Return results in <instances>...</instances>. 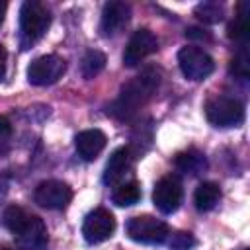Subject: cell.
Returning a JSON list of instances; mask_svg holds the SVG:
<instances>
[{
  "mask_svg": "<svg viewBox=\"0 0 250 250\" xmlns=\"http://www.w3.org/2000/svg\"><path fill=\"white\" fill-rule=\"evenodd\" d=\"M160 84V70L154 66H146L139 76L123 84L119 96L109 107V113L117 119H131L156 92Z\"/></svg>",
  "mask_w": 250,
  "mask_h": 250,
  "instance_id": "1",
  "label": "cell"
},
{
  "mask_svg": "<svg viewBox=\"0 0 250 250\" xmlns=\"http://www.w3.org/2000/svg\"><path fill=\"white\" fill-rule=\"evenodd\" d=\"M4 225L14 234L16 244L21 250H47L49 232L39 217L18 205H10L4 211Z\"/></svg>",
  "mask_w": 250,
  "mask_h": 250,
  "instance_id": "2",
  "label": "cell"
},
{
  "mask_svg": "<svg viewBox=\"0 0 250 250\" xmlns=\"http://www.w3.org/2000/svg\"><path fill=\"white\" fill-rule=\"evenodd\" d=\"M51 25V14L45 4L37 0H27L20 10V29H21V47L27 49L39 41Z\"/></svg>",
  "mask_w": 250,
  "mask_h": 250,
  "instance_id": "3",
  "label": "cell"
},
{
  "mask_svg": "<svg viewBox=\"0 0 250 250\" xmlns=\"http://www.w3.org/2000/svg\"><path fill=\"white\" fill-rule=\"evenodd\" d=\"M205 117L215 127H238L244 121V105L230 96H213L205 104Z\"/></svg>",
  "mask_w": 250,
  "mask_h": 250,
  "instance_id": "4",
  "label": "cell"
},
{
  "mask_svg": "<svg viewBox=\"0 0 250 250\" xmlns=\"http://www.w3.org/2000/svg\"><path fill=\"white\" fill-rule=\"evenodd\" d=\"M125 232L131 240L141 244H162L168 238L170 229L164 221L152 215H137L127 221Z\"/></svg>",
  "mask_w": 250,
  "mask_h": 250,
  "instance_id": "5",
  "label": "cell"
},
{
  "mask_svg": "<svg viewBox=\"0 0 250 250\" xmlns=\"http://www.w3.org/2000/svg\"><path fill=\"white\" fill-rule=\"evenodd\" d=\"M178 64L182 74L188 80L199 82L205 80L213 70H215V61L209 53H205L203 49L195 47V45H186L180 49L178 53Z\"/></svg>",
  "mask_w": 250,
  "mask_h": 250,
  "instance_id": "6",
  "label": "cell"
},
{
  "mask_svg": "<svg viewBox=\"0 0 250 250\" xmlns=\"http://www.w3.org/2000/svg\"><path fill=\"white\" fill-rule=\"evenodd\" d=\"M33 201L43 209L61 211L66 209L68 203L72 201V189L68 184L61 180H45L35 188Z\"/></svg>",
  "mask_w": 250,
  "mask_h": 250,
  "instance_id": "7",
  "label": "cell"
},
{
  "mask_svg": "<svg viewBox=\"0 0 250 250\" xmlns=\"http://www.w3.org/2000/svg\"><path fill=\"white\" fill-rule=\"evenodd\" d=\"M66 70V62L59 55H43L37 57L27 66V80L33 86H49L55 84L59 78H62Z\"/></svg>",
  "mask_w": 250,
  "mask_h": 250,
  "instance_id": "8",
  "label": "cell"
},
{
  "mask_svg": "<svg viewBox=\"0 0 250 250\" xmlns=\"http://www.w3.org/2000/svg\"><path fill=\"white\" fill-rule=\"evenodd\" d=\"M156 49H158V39H156V35H154L150 29L141 27V29H137V31L129 37V41H127V45H125V51H123V64L129 66V68H133V66L141 64V61H145L148 55H152Z\"/></svg>",
  "mask_w": 250,
  "mask_h": 250,
  "instance_id": "9",
  "label": "cell"
},
{
  "mask_svg": "<svg viewBox=\"0 0 250 250\" xmlns=\"http://www.w3.org/2000/svg\"><path fill=\"white\" fill-rule=\"evenodd\" d=\"M113 232H115V217L107 209L98 207L86 215L84 225H82V234H84L86 242L100 244V242L111 238Z\"/></svg>",
  "mask_w": 250,
  "mask_h": 250,
  "instance_id": "10",
  "label": "cell"
},
{
  "mask_svg": "<svg viewBox=\"0 0 250 250\" xmlns=\"http://www.w3.org/2000/svg\"><path fill=\"white\" fill-rule=\"evenodd\" d=\"M184 197V189H182V182L176 176H164L156 182L154 191H152V201L156 205V209L164 215L174 213Z\"/></svg>",
  "mask_w": 250,
  "mask_h": 250,
  "instance_id": "11",
  "label": "cell"
},
{
  "mask_svg": "<svg viewBox=\"0 0 250 250\" xmlns=\"http://www.w3.org/2000/svg\"><path fill=\"white\" fill-rule=\"evenodd\" d=\"M129 18H131V6L127 2H119V0L107 2L102 10L100 29L105 37L115 35V33H119V29L123 25H127Z\"/></svg>",
  "mask_w": 250,
  "mask_h": 250,
  "instance_id": "12",
  "label": "cell"
},
{
  "mask_svg": "<svg viewBox=\"0 0 250 250\" xmlns=\"http://www.w3.org/2000/svg\"><path fill=\"white\" fill-rule=\"evenodd\" d=\"M133 164V154L129 146H119L111 152L105 170H104V184L105 186H119L123 178L129 174Z\"/></svg>",
  "mask_w": 250,
  "mask_h": 250,
  "instance_id": "13",
  "label": "cell"
},
{
  "mask_svg": "<svg viewBox=\"0 0 250 250\" xmlns=\"http://www.w3.org/2000/svg\"><path fill=\"white\" fill-rule=\"evenodd\" d=\"M105 143H107V137L100 129H84L74 137L76 152L86 162L96 160L100 156V152L105 148Z\"/></svg>",
  "mask_w": 250,
  "mask_h": 250,
  "instance_id": "14",
  "label": "cell"
},
{
  "mask_svg": "<svg viewBox=\"0 0 250 250\" xmlns=\"http://www.w3.org/2000/svg\"><path fill=\"white\" fill-rule=\"evenodd\" d=\"M221 199V188L215 182H201L195 188L193 193V203L197 207V211H211Z\"/></svg>",
  "mask_w": 250,
  "mask_h": 250,
  "instance_id": "15",
  "label": "cell"
},
{
  "mask_svg": "<svg viewBox=\"0 0 250 250\" xmlns=\"http://www.w3.org/2000/svg\"><path fill=\"white\" fill-rule=\"evenodd\" d=\"M248 10H250V6L246 2L238 4V14L234 16V20L229 23V29H227L230 39L240 41V43L248 41V37H250V21H248L250 14H248Z\"/></svg>",
  "mask_w": 250,
  "mask_h": 250,
  "instance_id": "16",
  "label": "cell"
},
{
  "mask_svg": "<svg viewBox=\"0 0 250 250\" xmlns=\"http://www.w3.org/2000/svg\"><path fill=\"white\" fill-rule=\"evenodd\" d=\"M176 168H180L186 174L197 176L199 172H203L207 168V160L199 150H186V152H178L174 158Z\"/></svg>",
  "mask_w": 250,
  "mask_h": 250,
  "instance_id": "17",
  "label": "cell"
},
{
  "mask_svg": "<svg viewBox=\"0 0 250 250\" xmlns=\"http://www.w3.org/2000/svg\"><path fill=\"white\" fill-rule=\"evenodd\" d=\"M141 199V186L133 180V182H121L113 193H111V201L117 207H131L135 203H139Z\"/></svg>",
  "mask_w": 250,
  "mask_h": 250,
  "instance_id": "18",
  "label": "cell"
},
{
  "mask_svg": "<svg viewBox=\"0 0 250 250\" xmlns=\"http://www.w3.org/2000/svg\"><path fill=\"white\" fill-rule=\"evenodd\" d=\"M105 62H107V59H105V55H104L102 51H98V49L86 51V55L82 57V64H80L82 76H84L86 80H92L94 76H98V74L104 70Z\"/></svg>",
  "mask_w": 250,
  "mask_h": 250,
  "instance_id": "19",
  "label": "cell"
},
{
  "mask_svg": "<svg viewBox=\"0 0 250 250\" xmlns=\"http://www.w3.org/2000/svg\"><path fill=\"white\" fill-rule=\"evenodd\" d=\"M193 14L197 16V20H201L203 23H219L225 16V8L217 2H201L195 6Z\"/></svg>",
  "mask_w": 250,
  "mask_h": 250,
  "instance_id": "20",
  "label": "cell"
},
{
  "mask_svg": "<svg viewBox=\"0 0 250 250\" xmlns=\"http://www.w3.org/2000/svg\"><path fill=\"white\" fill-rule=\"evenodd\" d=\"M168 236H170L168 246L172 250H189L195 244V238L189 232H174V234H168Z\"/></svg>",
  "mask_w": 250,
  "mask_h": 250,
  "instance_id": "21",
  "label": "cell"
},
{
  "mask_svg": "<svg viewBox=\"0 0 250 250\" xmlns=\"http://www.w3.org/2000/svg\"><path fill=\"white\" fill-rule=\"evenodd\" d=\"M10 139H12V123L0 115V156H4L10 150Z\"/></svg>",
  "mask_w": 250,
  "mask_h": 250,
  "instance_id": "22",
  "label": "cell"
},
{
  "mask_svg": "<svg viewBox=\"0 0 250 250\" xmlns=\"http://www.w3.org/2000/svg\"><path fill=\"white\" fill-rule=\"evenodd\" d=\"M230 72L236 74V76H240V78H246L248 76V57H246V53H240L238 57L232 59Z\"/></svg>",
  "mask_w": 250,
  "mask_h": 250,
  "instance_id": "23",
  "label": "cell"
},
{
  "mask_svg": "<svg viewBox=\"0 0 250 250\" xmlns=\"http://www.w3.org/2000/svg\"><path fill=\"white\" fill-rule=\"evenodd\" d=\"M186 37H189V39H203V41H211V35H209L205 29H199V27H189V29H186Z\"/></svg>",
  "mask_w": 250,
  "mask_h": 250,
  "instance_id": "24",
  "label": "cell"
},
{
  "mask_svg": "<svg viewBox=\"0 0 250 250\" xmlns=\"http://www.w3.org/2000/svg\"><path fill=\"white\" fill-rule=\"evenodd\" d=\"M6 66H8V53H6V47L0 43V80H4L6 76Z\"/></svg>",
  "mask_w": 250,
  "mask_h": 250,
  "instance_id": "25",
  "label": "cell"
},
{
  "mask_svg": "<svg viewBox=\"0 0 250 250\" xmlns=\"http://www.w3.org/2000/svg\"><path fill=\"white\" fill-rule=\"evenodd\" d=\"M6 10H8V4L0 0V25L4 23V16H6Z\"/></svg>",
  "mask_w": 250,
  "mask_h": 250,
  "instance_id": "26",
  "label": "cell"
},
{
  "mask_svg": "<svg viewBox=\"0 0 250 250\" xmlns=\"http://www.w3.org/2000/svg\"><path fill=\"white\" fill-rule=\"evenodd\" d=\"M0 250H8V248H0Z\"/></svg>",
  "mask_w": 250,
  "mask_h": 250,
  "instance_id": "27",
  "label": "cell"
},
{
  "mask_svg": "<svg viewBox=\"0 0 250 250\" xmlns=\"http://www.w3.org/2000/svg\"><path fill=\"white\" fill-rule=\"evenodd\" d=\"M242 250H248V248H242Z\"/></svg>",
  "mask_w": 250,
  "mask_h": 250,
  "instance_id": "28",
  "label": "cell"
}]
</instances>
